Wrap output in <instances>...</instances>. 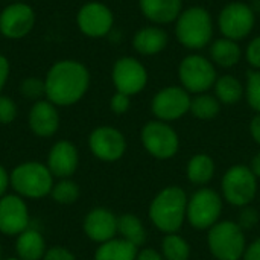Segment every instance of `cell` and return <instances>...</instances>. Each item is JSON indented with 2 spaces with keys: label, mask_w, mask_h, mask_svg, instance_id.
Listing matches in <instances>:
<instances>
[{
  "label": "cell",
  "mask_w": 260,
  "mask_h": 260,
  "mask_svg": "<svg viewBox=\"0 0 260 260\" xmlns=\"http://www.w3.org/2000/svg\"><path fill=\"white\" fill-rule=\"evenodd\" d=\"M241 260H260V238L247 245Z\"/></svg>",
  "instance_id": "cell-38"
},
{
  "label": "cell",
  "mask_w": 260,
  "mask_h": 260,
  "mask_svg": "<svg viewBox=\"0 0 260 260\" xmlns=\"http://www.w3.org/2000/svg\"><path fill=\"white\" fill-rule=\"evenodd\" d=\"M11 184L17 193L26 198H43L52 192V172L38 161L17 166L11 174Z\"/></svg>",
  "instance_id": "cell-8"
},
{
  "label": "cell",
  "mask_w": 260,
  "mask_h": 260,
  "mask_svg": "<svg viewBox=\"0 0 260 260\" xmlns=\"http://www.w3.org/2000/svg\"><path fill=\"white\" fill-rule=\"evenodd\" d=\"M88 146L94 157L104 161H116L126 151L125 136L113 126H99L91 131Z\"/></svg>",
  "instance_id": "cell-15"
},
{
  "label": "cell",
  "mask_w": 260,
  "mask_h": 260,
  "mask_svg": "<svg viewBox=\"0 0 260 260\" xmlns=\"http://www.w3.org/2000/svg\"><path fill=\"white\" fill-rule=\"evenodd\" d=\"M129 105H131V96L120 91H116L110 99V108L116 114H125L129 110Z\"/></svg>",
  "instance_id": "cell-35"
},
{
  "label": "cell",
  "mask_w": 260,
  "mask_h": 260,
  "mask_svg": "<svg viewBox=\"0 0 260 260\" xmlns=\"http://www.w3.org/2000/svg\"><path fill=\"white\" fill-rule=\"evenodd\" d=\"M178 78L184 90L201 94L207 93L215 85L218 73L210 58L200 53H190L186 55L178 66Z\"/></svg>",
  "instance_id": "cell-5"
},
{
  "label": "cell",
  "mask_w": 260,
  "mask_h": 260,
  "mask_svg": "<svg viewBox=\"0 0 260 260\" xmlns=\"http://www.w3.org/2000/svg\"><path fill=\"white\" fill-rule=\"evenodd\" d=\"M250 169L253 171V174L257 177V180L260 178V151L253 157L251 163H250Z\"/></svg>",
  "instance_id": "cell-43"
},
{
  "label": "cell",
  "mask_w": 260,
  "mask_h": 260,
  "mask_svg": "<svg viewBox=\"0 0 260 260\" xmlns=\"http://www.w3.org/2000/svg\"><path fill=\"white\" fill-rule=\"evenodd\" d=\"M259 222V212L251 207V206H245L242 207L241 213H239V218H238V224L241 225V229L245 232V230H251L257 225Z\"/></svg>",
  "instance_id": "cell-33"
},
{
  "label": "cell",
  "mask_w": 260,
  "mask_h": 260,
  "mask_svg": "<svg viewBox=\"0 0 260 260\" xmlns=\"http://www.w3.org/2000/svg\"><path fill=\"white\" fill-rule=\"evenodd\" d=\"M9 183H11V177L8 175V172L5 171V168L0 166V198H2L3 193L6 192Z\"/></svg>",
  "instance_id": "cell-42"
},
{
  "label": "cell",
  "mask_w": 260,
  "mask_h": 260,
  "mask_svg": "<svg viewBox=\"0 0 260 260\" xmlns=\"http://www.w3.org/2000/svg\"><path fill=\"white\" fill-rule=\"evenodd\" d=\"M245 98L248 105L260 113V70H250L247 73V82H245Z\"/></svg>",
  "instance_id": "cell-31"
},
{
  "label": "cell",
  "mask_w": 260,
  "mask_h": 260,
  "mask_svg": "<svg viewBox=\"0 0 260 260\" xmlns=\"http://www.w3.org/2000/svg\"><path fill=\"white\" fill-rule=\"evenodd\" d=\"M117 233H120L122 239L136 245L137 248L146 242V230L143 222L134 215H122L117 219Z\"/></svg>",
  "instance_id": "cell-27"
},
{
  "label": "cell",
  "mask_w": 260,
  "mask_h": 260,
  "mask_svg": "<svg viewBox=\"0 0 260 260\" xmlns=\"http://www.w3.org/2000/svg\"><path fill=\"white\" fill-rule=\"evenodd\" d=\"M222 195L209 187H200L189 197L186 221L195 230H210L219 222L222 213Z\"/></svg>",
  "instance_id": "cell-7"
},
{
  "label": "cell",
  "mask_w": 260,
  "mask_h": 260,
  "mask_svg": "<svg viewBox=\"0 0 260 260\" xmlns=\"http://www.w3.org/2000/svg\"><path fill=\"white\" fill-rule=\"evenodd\" d=\"M187 193L180 186H168L160 190L149 206L152 225L165 235L177 233L186 222Z\"/></svg>",
  "instance_id": "cell-2"
},
{
  "label": "cell",
  "mask_w": 260,
  "mask_h": 260,
  "mask_svg": "<svg viewBox=\"0 0 260 260\" xmlns=\"http://www.w3.org/2000/svg\"><path fill=\"white\" fill-rule=\"evenodd\" d=\"M52 197L59 204H72L79 198V187L75 181L62 178L52 187Z\"/></svg>",
  "instance_id": "cell-30"
},
{
  "label": "cell",
  "mask_w": 260,
  "mask_h": 260,
  "mask_svg": "<svg viewBox=\"0 0 260 260\" xmlns=\"http://www.w3.org/2000/svg\"><path fill=\"white\" fill-rule=\"evenodd\" d=\"M215 160L207 154H195L186 168L189 181L195 186H206L215 177Z\"/></svg>",
  "instance_id": "cell-24"
},
{
  "label": "cell",
  "mask_w": 260,
  "mask_h": 260,
  "mask_svg": "<svg viewBox=\"0 0 260 260\" xmlns=\"http://www.w3.org/2000/svg\"><path fill=\"white\" fill-rule=\"evenodd\" d=\"M17 117V105L15 102L0 94V123H11Z\"/></svg>",
  "instance_id": "cell-34"
},
{
  "label": "cell",
  "mask_w": 260,
  "mask_h": 260,
  "mask_svg": "<svg viewBox=\"0 0 260 260\" xmlns=\"http://www.w3.org/2000/svg\"><path fill=\"white\" fill-rule=\"evenodd\" d=\"M256 193L257 177L253 174L250 166L235 165L224 174L221 180V195L229 204L242 209L251 204Z\"/></svg>",
  "instance_id": "cell-6"
},
{
  "label": "cell",
  "mask_w": 260,
  "mask_h": 260,
  "mask_svg": "<svg viewBox=\"0 0 260 260\" xmlns=\"http://www.w3.org/2000/svg\"><path fill=\"white\" fill-rule=\"evenodd\" d=\"M35 26V12L24 2H14L0 12V34L9 40L26 37Z\"/></svg>",
  "instance_id": "cell-14"
},
{
  "label": "cell",
  "mask_w": 260,
  "mask_h": 260,
  "mask_svg": "<svg viewBox=\"0 0 260 260\" xmlns=\"http://www.w3.org/2000/svg\"><path fill=\"white\" fill-rule=\"evenodd\" d=\"M221 102L215 94L201 93L195 94L190 101V113L193 117L200 120H212L221 111Z\"/></svg>",
  "instance_id": "cell-28"
},
{
  "label": "cell",
  "mask_w": 260,
  "mask_h": 260,
  "mask_svg": "<svg viewBox=\"0 0 260 260\" xmlns=\"http://www.w3.org/2000/svg\"><path fill=\"white\" fill-rule=\"evenodd\" d=\"M111 79L117 91L134 96L146 87L148 70L137 58L120 56L113 66Z\"/></svg>",
  "instance_id": "cell-12"
},
{
  "label": "cell",
  "mask_w": 260,
  "mask_h": 260,
  "mask_svg": "<svg viewBox=\"0 0 260 260\" xmlns=\"http://www.w3.org/2000/svg\"><path fill=\"white\" fill-rule=\"evenodd\" d=\"M136 260H165V257L160 251L154 248H143L142 251H139Z\"/></svg>",
  "instance_id": "cell-40"
},
{
  "label": "cell",
  "mask_w": 260,
  "mask_h": 260,
  "mask_svg": "<svg viewBox=\"0 0 260 260\" xmlns=\"http://www.w3.org/2000/svg\"><path fill=\"white\" fill-rule=\"evenodd\" d=\"M256 24V12L248 3L230 2L218 15V27L222 37L239 41L251 34Z\"/></svg>",
  "instance_id": "cell-10"
},
{
  "label": "cell",
  "mask_w": 260,
  "mask_h": 260,
  "mask_svg": "<svg viewBox=\"0 0 260 260\" xmlns=\"http://www.w3.org/2000/svg\"><path fill=\"white\" fill-rule=\"evenodd\" d=\"M9 76V61L5 55L0 53V91L3 90Z\"/></svg>",
  "instance_id": "cell-39"
},
{
  "label": "cell",
  "mask_w": 260,
  "mask_h": 260,
  "mask_svg": "<svg viewBox=\"0 0 260 260\" xmlns=\"http://www.w3.org/2000/svg\"><path fill=\"white\" fill-rule=\"evenodd\" d=\"M161 254L165 260H189L190 245L183 236L169 233L161 241Z\"/></svg>",
  "instance_id": "cell-29"
},
{
  "label": "cell",
  "mask_w": 260,
  "mask_h": 260,
  "mask_svg": "<svg viewBox=\"0 0 260 260\" xmlns=\"http://www.w3.org/2000/svg\"><path fill=\"white\" fill-rule=\"evenodd\" d=\"M168 43H169L168 32L157 24L145 26L139 29L133 37L134 50L145 56H152L163 52L168 47Z\"/></svg>",
  "instance_id": "cell-21"
},
{
  "label": "cell",
  "mask_w": 260,
  "mask_h": 260,
  "mask_svg": "<svg viewBox=\"0 0 260 260\" xmlns=\"http://www.w3.org/2000/svg\"><path fill=\"white\" fill-rule=\"evenodd\" d=\"M213 88H215V96L224 105L238 104L245 96V85L233 75L218 76Z\"/></svg>",
  "instance_id": "cell-26"
},
{
  "label": "cell",
  "mask_w": 260,
  "mask_h": 260,
  "mask_svg": "<svg viewBox=\"0 0 260 260\" xmlns=\"http://www.w3.org/2000/svg\"><path fill=\"white\" fill-rule=\"evenodd\" d=\"M44 84L47 101L59 107L73 105L87 93L90 72L79 61L62 59L49 69Z\"/></svg>",
  "instance_id": "cell-1"
},
{
  "label": "cell",
  "mask_w": 260,
  "mask_h": 260,
  "mask_svg": "<svg viewBox=\"0 0 260 260\" xmlns=\"http://www.w3.org/2000/svg\"><path fill=\"white\" fill-rule=\"evenodd\" d=\"M190 93L181 85H169L158 90L151 102V111L157 120L174 122L190 111Z\"/></svg>",
  "instance_id": "cell-11"
},
{
  "label": "cell",
  "mask_w": 260,
  "mask_h": 260,
  "mask_svg": "<svg viewBox=\"0 0 260 260\" xmlns=\"http://www.w3.org/2000/svg\"><path fill=\"white\" fill-rule=\"evenodd\" d=\"M29 126L38 137H50L59 126L56 105L50 101H37L29 111Z\"/></svg>",
  "instance_id": "cell-19"
},
{
  "label": "cell",
  "mask_w": 260,
  "mask_h": 260,
  "mask_svg": "<svg viewBox=\"0 0 260 260\" xmlns=\"http://www.w3.org/2000/svg\"><path fill=\"white\" fill-rule=\"evenodd\" d=\"M250 6L253 8V11H254V12H259V11H260V0H254V2H253V3H251Z\"/></svg>",
  "instance_id": "cell-44"
},
{
  "label": "cell",
  "mask_w": 260,
  "mask_h": 260,
  "mask_svg": "<svg viewBox=\"0 0 260 260\" xmlns=\"http://www.w3.org/2000/svg\"><path fill=\"white\" fill-rule=\"evenodd\" d=\"M20 93L27 99H38L46 96V84L40 78H26L20 82Z\"/></svg>",
  "instance_id": "cell-32"
},
{
  "label": "cell",
  "mask_w": 260,
  "mask_h": 260,
  "mask_svg": "<svg viewBox=\"0 0 260 260\" xmlns=\"http://www.w3.org/2000/svg\"><path fill=\"white\" fill-rule=\"evenodd\" d=\"M140 139L146 152L158 160L172 158L180 148L177 131L163 120H149L143 125Z\"/></svg>",
  "instance_id": "cell-9"
},
{
  "label": "cell",
  "mask_w": 260,
  "mask_h": 260,
  "mask_svg": "<svg viewBox=\"0 0 260 260\" xmlns=\"http://www.w3.org/2000/svg\"><path fill=\"white\" fill-rule=\"evenodd\" d=\"M245 58L254 70H260V35L254 37L248 43L245 50Z\"/></svg>",
  "instance_id": "cell-36"
},
{
  "label": "cell",
  "mask_w": 260,
  "mask_h": 260,
  "mask_svg": "<svg viewBox=\"0 0 260 260\" xmlns=\"http://www.w3.org/2000/svg\"><path fill=\"white\" fill-rule=\"evenodd\" d=\"M29 213L24 201L17 195L0 198V232L8 236H15L27 230Z\"/></svg>",
  "instance_id": "cell-16"
},
{
  "label": "cell",
  "mask_w": 260,
  "mask_h": 260,
  "mask_svg": "<svg viewBox=\"0 0 260 260\" xmlns=\"http://www.w3.org/2000/svg\"><path fill=\"white\" fill-rule=\"evenodd\" d=\"M117 216L104 207L93 209L84 221V232L85 235L99 244L114 239L117 233Z\"/></svg>",
  "instance_id": "cell-17"
},
{
  "label": "cell",
  "mask_w": 260,
  "mask_h": 260,
  "mask_svg": "<svg viewBox=\"0 0 260 260\" xmlns=\"http://www.w3.org/2000/svg\"><path fill=\"white\" fill-rule=\"evenodd\" d=\"M6 260H21V259H6Z\"/></svg>",
  "instance_id": "cell-45"
},
{
  "label": "cell",
  "mask_w": 260,
  "mask_h": 260,
  "mask_svg": "<svg viewBox=\"0 0 260 260\" xmlns=\"http://www.w3.org/2000/svg\"><path fill=\"white\" fill-rule=\"evenodd\" d=\"M207 247L215 259L241 260L247 248L245 232L236 221H219L207 233Z\"/></svg>",
  "instance_id": "cell-4"
},
{
  "label": "cell",
  "mask_w": 260,
  "mask_h": 260,
  "mask_svg": "<svg viewBox=\"0 0 260 260\" xmlns=\"http://www.w3.org/2000/svg\"><path fill=\"white\" fill-rule=\"evenodd\" d=\"M0 257H2V250H0Z\"/></svg>",
  "instance_id": "cell-46"
},
{
  "label": "cell",
  "mask_w": 260,
  "mask_h": 260,
  "mask_svg": "<svg viewBox=\"0 0 260 260\" xmlns=\"http://www.w3.org/2000/svg\"><path fill=\"white\" fill-rule=\"evenodd\" d=\"M140 11L146 20L157 26L177 21L183 8V0H139Z\"/></svg>",
  "instance_id": "cell-20"
},
{
  "label": "cell",
  "mask_w": 260,
  "mask_h": 260,
  "mask_svg": "<svg viewBox=\"0 0 260 260\" xmlns=\"http://www.w3.org/2000/svg\"><path fill=\"white\" fill-rule=\"evenodd\" d=\"M78 149L72 142L59 140L56 142L47 158V168L52 172V175L59 178H69L78 168Z\"/></svg>",
  "instance_id": "cell-18"
},
{
  "label": "cell",
  "mask_w": 260,
  "mask_h": 260,
  "mask_svg": "<svg viewBox=\"0 0 260 260\" xmlns=\"http://www.w3.org/2000/svg\"><path fill=\"white\" fill-rule=\"evenodd\" d=\"M17 254L21 260H40L46 254V244L40 232L24 230L17 238Z\"/></svg>",
  "instance_id": "cell-23"
},
{
  "label": "cell",
  "mask_w": 260,
  "mask_h": 260,
  "mask_svg": "<svg viewBox=\"0 0 260 260\" xmlns=\"http://www.w3.org/2000/svg\"><path fill=\"white\" fill-rule=\"evenodd\" d=\"M43 260H75V256L64 247H52L46 250Z\"/></svg>",
  "instance_id": "cell-37"
},
{
  "label": "cell",
  "mask_w": 260,
  "mask_h": 260,
  "mask_svg": "<svg viewBox=\"0 0 260 260\" xmlns=\"http://www.w3.org/2000/svg\"><path fill=\"white\" fill-rule=\"evenodd\" d=\"M79 30L90 38L107 37L114 24L111 9L101 2H88L82 5L76 15Z\"/></svg>",
  "instance_id": "cell-13"
},
{
  "label": "cell",
  "mask_w": 260,
  "mask_h": 260,
  "mask_svg": "<svg viewBox=\"0 0 260 260\" xmlns=\"http://www.w3.org/2000/svg\"><path fill=\"white\" fill-rule=\"evenodd\" d=\"M209 55H210V61L215 66H219L224 69H232L236 64H239V61L242 58V49L238 41L221 37L210 43Z\"/></svg>",
  "instance_id": "cell-22"
},
{
  "label": "cell",
  "mask_w": 260,
  "mask_h": 260,
  "mask_svg": "<svg viewBox=\"0 0 260 260\" xmlns=\"http://www.w3.org/2000/svg\"><path fill=\"white\" fill-rule=\"evenodd\" d=\"M175 37L189 50H201L212 43L213 20L204 6H189L175 21Z\"/></svg>",
  "instance_id": "cell-3"
},
{
  "label": "cell",
  "mask_w": 260,
  "mask_h": 260,
  "mask_svg": "<svg viewBox=\"0 0 260 260\" xmlns=\"http://www.w3.org/2000/svg\"><path fill=\"white\" fill-rule=\"evenodd\" d=\"M250 133H251L253 140L260 146V113H257L253 117V120L250 123Z\"/></svg>",
  "instance_id": "cell-41"
},
{
  "label": "cell",
  "mask_w": 260,
  "mask_h": 260,
  "mask_svg": "<svg viewBox=\"0 0 260 260\" xmlns=\"http://www.w3.org/2000/svg\"><path fill=\"white\" fill-rule=\"evenodd\" d=\"M139 254V248L129 244L125 239H111L96 250L94 260H136Z\"/></svg>",
  "instance_id": "cell-25"
}]
</instances>
